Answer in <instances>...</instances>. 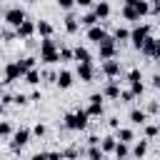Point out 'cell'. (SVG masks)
<instances>
[{
  "label": "cell",
  "instance_id": "obj_38",
  "mask_svg": "<svg viewBox=\"0 0 160 160\" xmlns=\"http://www.w3.org/2000/svg\"><path fill=\"white\" fill-rule=\"evenodd\" d=\"M28 100H30V98H28V95H22V92H18V95H15V100H12V102H15V105H28Z\"/></svg>",
  "mask_w": 160,
  "mask_h": 160
},
{
  "label": "cell",
  "instance_id": "obj_49",
  "mask_svg": "<svg viewBox=\"0 0 160 160\" xmlns=\"http://www.w3.org/2000/svg\"><path fill=\"white\" fill-rule=\"evenodd\" d=\"M88 142H90V145H100V138H98V135H90Z\"/></svg>",
  "mask_w": 160,
  "mask_h": 160
},
{
  "label": "cell",
  "instance_id": "obj_10",
  "mask_svg": "<svg viewBox=\"0 0 160 160\" xmlns=\"http://www.w3.org/2000/svg\"><path fill=\"white\" fill-rule=\"evenodd\" d=\"M120 92H122V90H120V80L108 78V85L102 88V95H105V98H112V100H115V98L120 100Z\"/></svg>",
  "mask_w": 160,
  "mask_h": 160
},
{
  "label": "cell",
  "instance_id": "obj_4",
  "mask_svg": "<svg viewBox=\"0 0 160 160\" xmlns=\"http://www.w3.org/2000/svg\"><path fill=\"white\" fill-rule=\"evenodd\" d=\"M118 40L112 38V35H108V40H102L98 48H100V60H112L115 55H118V45H115Z\"/></svg>",
  "mask_w": 160,
  "mask_h": 160
},
{
  "label": "cell",
  "instance_id": "obj_54",
  "mask_svg": "<svg viewBox=\"0 0 160 160\" xmlns=\"http://www.w3.org/2000/svg\"><path fill=\"white\" fill-rule=\"evenodd\" d=\"M28 2H35V0H28Z\"/></svg>",
  "mask_w": 160,
  "mask_h": 160
},
{
  "label": "cell",
  "instance_id": "obj_1",
  "mask_svg": "<svg viewBox=\"0 0 160 160\" xmlns=\"http://www.w3.org/2000/svg\"><path fill=\"white\" fill-rule=\"evenodd\" d=\"M40 62H48V65H55V62H62L60 58V48L52 38H42L40 42Z\"/></svg>",
  "mask_w": 160,
  "mask_h": 160
},
{
  "label": "cell",
  "instance_id": "obj_16",
  "mask_svg": "<svg viewBox=\"0 0 160 160\" xmlns=\"http://www.w3.org/2000/svg\"><path fill=\"white\" fill-rule=\"evenodd\" d=\"M78 28H80V20H78L72 12H68V15H65V30L72 35V32H78Z\"/></svg>",
  "mask_w": 160,
  "mask_h": 160
},
{
  "label": "cell",
  "instance_id": "obj_33",
  "mask_svg": "<svg viewBox=\"0 0 160 160\" xmlns=\"http://www.w3.org/2000/svg\"><path fill=\"white\" fill-rule=\"evenodd\" d=\"M130 90L135 92V98H140V95H142V90H145V85H142L140 80H135V82H130Z\"/></svg>",
  "mask_w": 160,
  "mask_h": 160
},
{
  "label": "cell",
  "instance_id": "obj_11",
  "mask_svg": "<svg viewBox=\"0 0 160 160\" xmlns=\"http://www.w3.org/2000/svg\"><path fill=\"white\" fill-rule=\"evenodd\" d=\"M88 40H92V42H102V40H108V30L102 28V25H92V28H88Z\"/></svg>",
  "mask_w": 160,
  "mask_h": 160
},
{
  "label": "cell",
  "instance_id": "obj_32",
  "mask_svg": "<svg viewBox=\"0 0 160 160\" xmlns=\"http://www.w3.org/2000/svg\"><path fill=\"white\" fill-rule=\"evenodd\" d=\"M60 58H62V62L75 60V50H70V48H62V45H60Z\"/></svg>",
  "mask_w": 160,
  "mask_h": 160
},
{
  "label": "cell",
  "instance_id": "obj_18",
  "mask_svg": "<svg viewBox=\"0 0 160 160\" xmlns=\"http://www.w3.org/2000/svg\"><path fill=\"white\" fill-rule=\"evenodd\" d=\"M145 152H148V140H138V142L132 145V158L142 160V158H145Z\"/></svg>",
  "mask_w": 160,
  "mask_h": 160
},
{
  "label": "cell",
  "instance_id": "obj_45",
  "mask_svg": "<svg viewBox=\"0 0 160 160\" xmlns=\"http://www.w3.org/2000/svg\"><path fill=\"white\" fill-rule=\"evenodd\" d=\"M108 125H110L112 130H118V128H120V120H118V118H110V120H108Z\"/></svg>",
  "mask_w": 160,
  "mask_h": 160
},
{
  "label": "cell",
  "instance_id": "obj_41",
  "mask_svg": "<svg viewBox=\"0 0 160 160\" xmlns=\"http://www.w3.org/2000/svg\"><path fill=\"white\" fill-rule=\"evenodd\" d=\"M150 12L152 15H160V0H152L150 2Z\"/></svg>",
  "mask_w": 160,
  "mask_h": 160
},
{
  "label": "cell",
  "instance_id": "obj_28",
  "mask_svg": "<svg viewBox=\"0 0 160 160\" xmlns=\"http://www.w3.org/2000/svg\"><path fill=\"white\" fill-rule=\"evenodd\" d=\"M112 38H115L118 42H122V40H130V30H128V28H115Z\"/></svg>",
  "mask_w": 160,
  "mask_h": 160
},
{
  "label": "cell",
  "instance_id": "obj_51",
  "mask_svg": "<svg viewBox=\"0 0 160 160\" xmlns=\"http://www.w3.org/2000/svg\"><path fill=\"white\" fill-rule=\"evenodd\" d=\"M152 88H160V75H152Z\"/></svg>",
  "mask_w": 160,
  "mask_h": 160
},
{
  "label": "cell",
  "instance_id": "obj_27",
  "mask_svg": "<svg viewBox=\"0 0 160 160\" xmlns=\"http://www.w3.org/2000/svg\"><path fill=\"white\" fill-rule=\"evenodd\" d=\"M20 62V70H22V78H25V72H30L32 68H35V58H22V60H18Z\"/></svg>",
  "mask_w": 160,
  "mask_h": 160
},
{
  "label": "cell",
  "instance_id": "obj_9",
  "mask_svg": "<svg viewBox=\"0 0 160 160\" xmlns=\"http://www.w3.org/2000/svg\"><path fill=\"white\" fill-rule=\"evenodd\" d=\"M15 32H18V38H20V40H30V35H32V32H38V22L25 20L22 25H18V28H15Z\"/></svg>",
  "mask_w": 160,
  "mask_h": 160
},
{
  "label": "cell",
  "instance_id": "obj_23",
  "mask_svg": "<svg viewBox=\"0 0 160 160\" xmlns=\"http://www.w3.org/2000/svg\"><path fill=\"white\" fill-rule=\"evenodd\" d=\"M75 60H78V62H92V55L88 52V48H80V45H78V48H75Z\"/></svg>",
  "mask_w": 160,
  "mask_h": 160
},
{
  "label": "cell",
  "instance_id": "obj_6",
  "mask_svg": "<svg viewBox=\"0 0 160 160\" xmlns=\"http://www.w3.org/2000/svg\"><path fill=\"white\" fill-rule=\"evenodd\" d=\"M25 20H28V15H25L22 8H8V10H5V22H8V25L18 28V25H22Z\"/></svg>",
  "mask_w": 160,
  "mask_h": 160
},
{
  "label": "cell",
  "instance_id": "obj_5",
  "mask_svg": "<svg viewBox=\"0 0 160 160\" xmlns=\"http://www.w3.org/2000/svg\"><path fill=\"white\" fill-rule=\"evenodd\" d=\"M30 135H32V130H28V128H18V130L12 132V140H10V148H12V152H18L22 145H28Z\"/></svg>",
  "mask_w": 160,
  "mask_h": 160
},
{
  "label": "cell",
  "instance_id": "obj_29",
  "mask_svg": "<svg viewBox=\"0 0 160 160\" xmlns=\"http://www.w3.org/2000/svg\"><path fill=\"white\" fill-rule=\"evenodd\" d=\"M25 82H30V85H38V82H40V70H38V68H32L30 72H25Z\"/></svg>",
  "mask_w": 160,
  "mask_h": 160
},
{
  "label": "cell",
  "instance_id": "obj_30",
  "mask_svg": "<svg viewBox=\"0 0 160 160\" xmlns=\"http://www.w3.org/2000/svg\"><path fill=\"white\" fill-rule=\"evenodd\" d=\"M0 135H2V140H10V138H12V125H10L8 120H2V125H0Z\"/></svg>",
  "mask_w": 160,
  "mask_h": 160
},
{
  "label": "cell",
  "instance_id": "obj_40",
  "mask_svg": "<svg viewBox=\"0 0 160 160\" xmlns=\"http://www.w3.org/2000/svg\"><path fill=\"white\" fill-rule=\"evenodd\" d=\"M32 135H38V138H42V135H45V125H42V122H38V125L32 128Z\"/></svg>",
  "mask_w": 160,
  "mask_h": 160
},
{
  "label": "cell",
  "instance_id": "obj_43",
  "mask_svg": "<svg viewBox=\"0 0 160 160\" xmlns=\"http://www.w3.org/2000/svg\"><path fill=\"white\" fill-rule=\"evenodd\" d=\"M15 35H18V32H12V30H2V38H5V42H10Z\"/></svg>",
  "mask_w": 160,
  "mask_h": 160
},
{
  "label": "cell",
  "instance_id": "obj_52",
  "mask_svg": "<svg viewBox=\"0 0 160 160\" xmlns=\"http://www.w3.org/2000/svg\"><path fill=\"white\" fill-rule=\"evenodd\" d=\"M155 60H160V40H158V48H155Z\"/></svg>",
  "mask_w": 160,
  "mask_h": 160
},
{
  "label": "cell",
  "instance_id": "obj_25",
  "mask_svg": "<svg viewBox=\"0 0 160 160\" xmlns=\"http://www.w3.org/2000/svg\"><path fill=\"white\" fill-rule=\"evenodd\" d=\"M98 22H100V18H98L95 12H88V15L80 18V25H85V28H92V25H98Z\"/></svg>",
  "mask_w": 160,
  "mask_h": 160
},
{
  "label": "cell",
  "instance_id": "obj_19",
  "mask_svg": "<svg viewBox=\"0 0 160 160\" xmlns=\"http://www.w3.org/2000/svg\"><path fill=\"white\" fill-rule=\"evenodd\" d=\"M92 12H95V15H98V18H100V20H105V18H108V15H110V5H108V2H105V0H100V2H98V5H95V8H92Z\"/></svg>",
  "mask_w": 160,
  "mask_h": 160
},
{
  "label": "cell",
  "instance_id": "obj_39",
  "mask_svg": "<svg viewBox=\"0 0 160 160\" xmlns=\"http://www.w3.org/2000/svg\"><path fill=\"white\" fill-rule=\"evenodd\" d=\"M42 78H45L48 82H55V80H58V72H52V70H45V72H42Z\"/></svg>",
  "mask_w": 160,
  "mask_h": 160
},
{
  "label": "cell",
  "instance_id": "obj_37",
  "mask_svg": "<svg viewBox=\"0 0 160 160\" xmlns=\"http://www.w3.org/2000/svg\"><path fill=\"white\" fill-rule=\"evenodd\" d=\"M132 98H135L132 90H122V92H120V100H122V102H132Z\"/></svg>",
  "mask_w": 160,
  "mask_h": 160
},
{
  "label": "cell",
  "instance_id": "obj_7",
  "mask_svg": "<svg viewBox=\"0 0 160 160\" xmlns=\"http://www.w3.org/2000/svg\"><path fill=\"white\" fill-rule=\"evenodd\" d=\"M22 78V70H20V62H8L5 65V78H2V82L5 85H10V82H15V80H20Z\"/></svg>",
  "mask_w": 160,
  "mask_h": 160
},
{
  "label": "cell",
  "instance_id": "obj_13",
  "mask_svg": "<svg viewBox=\"0 0 160 160\" xmlns=\"http://www.w3.org/2000/svg\"><path fill=\"white\" fill-rule=\"evenodd\" d=\"M100 70H102L108 78H118V75H120V62H118L115 58H112V60H102V68H100Z\"/></svg>",
  "mask_w": 160,
  "mask_h": 160
},
{
  "label": "cell",
  "instance_id": "obj_12",
  "mask_svg": "<svg viewBox=\"0 0 160 160\" xmlns=\"http://www.w3.org/2000/svg\"><path fill=\"white\" fill-rule=\"evenodd\" d=\"M78 78H80L82 82H92V78H95L92 62H78Z\"/></svg>",
  "mask_w": 160,
  "mask_h": 160
},
{
  "label": "cell",
  "instance_id": "obj_34",
  "mask_svg": "<svg viewBox=\"0 0 160 160\" xmlns=\"http://www.w3.org/2000/svg\"><path fill=\"white\" fill-rule=\"evenodd\" d=\"M145 135H148V138L160 135V125H145Z\"/></svg>",
  "mask_w": 160,
  "mask_h": 160
},
{
  "label": "cell",
  "instance_id": "obj_36",
  "mask_svg": "<svg viewBox=\"0 0 160 160\" xmlns=\"http://www.w3.org/2000/svg\"><path fill=\"white\" fill-rule=\"evenodd\" d=\"M135 80H142V78H140V70H138V68H132V70L128 72V82H135Z\"/></svg>",
  "mask_w": 160,
  "mask_h": 160
},
{
  "label": "cell",
  "instance_id": "obj_44",
  "mask_svg": "<svg viewBox=\"0 0 160 160\" xmlns=\"http://www.w3.org/2000/svg\"><path fill=\"white\" fill-rule=\"evenodd\" d=\"M48 160H65L62 152H48Z\"/></svg>",
  "mask_w": 160,
  "mask_h": 160
},
{
  "label": "cell",
  "instance_id": "obj_20",
  "mask_svg": "<svg viewBox=\"0 0 160 160\" xmlns=\"http://www.w3.org/2000/svg\"><path fill=\"white\" fill-rule=\"evenodd\" d=\"M118 140H120V142H128V145H130V142L135 140V132H132L130 128H118Z\"/></svg>",
  "mask_w": 160,
  "mask_h": 160
},
{
  "label": "cell",
  "instance_id": "obj_3",
  "mask_svg": "<svg viewBox=\"0 0 160 160\" xmlns=\"http://www.w3.org/2000/svg\"><path fill=\"white\" fill-rule=\"evenodd\" d=\"M150 38V25H135L132 30H130V40H132V48H142L145 45V40Z\"/></svg>",
  "mask_w": 160,
  "mask_h": 160
},
{
  "label": "cell",
  "instance_id": "obj_46",
  "mask_svg": "<svg viewBox=\"0 0 160 160\" xmlns=\"http://www.w3.org/2000/svg\"><path fill=\"white\" fill-rule=\"evenodd\" d=\"M30 160H48V152H35Z\"/></svg>",
  "mask_w": 160,
  "mask_h": 160
},
{
  "label": "cell",
  "instance_id": "obj_50",
  "mask_svg": "<svg viewBox=\"0 0 160 160\" xmlns=\"http://www.w3.org/2000/svg\"><path fill=\"white\" fill-rule=\"evenodd\" d=\"M122 5H125V8H135V5H138V0H122Z\"/></svg>",
  "mask_w": 160,
  "mask_h": 160
},
{
  "label": "cell",
  "instance_id": "obj_47",
  "mask_svg": "<svg viewBox=\"0 0 160 160\" xmlns=\"http://www.w3.org/2000/svg\"><path fill=\"white\" fill-rule=\"evenodd\" d=\"M75 5H80V8H90L92 0H75Z\"/></svg>",
  "mask_w": 160,
  "mask_h": 160
},
{
  "label": "cell",
  "instance_id": "obj_24",
  "mask_svg": "<svg viewBox=\"0 0 160 160\" xmlns=\"http://www.w3.org/2000/svg\"><path fill=\"white\" fill-rule=\"evenodd\" d=\"M88 158H90V160H105V150H102L100 145H90V148H88Z\"/></svg>",
  "mask_w": 160,
  "mask_h": 160
},
{
  "label": "cell",
  "instance_id": "obj_8",
  "mask_svg": "<svg viewBox=\"0 0 160 160\" xmlns=\"http://www.w3.org/2000/svg\"><path fill=\"white\" fill-rule=\"evenodd\" d=\"M102 92H92L90 95V105H88V112H90V118H100L102 115Z\"/></svg>",
  "mask_w": 160,
  "mask_h": 160
},
{
  "label": "cell",
  "instance_id": "obj_15",
  "mask_svg": "<svg viewBox=\"0 0 160 160\" xmlns=\"http://www.w3.org/2000/svg\"><path fill=\"white\" fill-rule=\"evenodd\" d=\"M145 120H148V112L145 110H140V108H132L130 110V122L132 125H145Z\"/></svg>",
  "mask_w": 160,
  "mask_h": 160
},
{
  "label": "cell",
  "instance_id": "obj_21",
  "mask_svg": "<svg viewBox=\"0 0 160 160\" xmlns=\"http://www.w3.org/2000/svg\"><path fill=\"white\" fill-rule=\"evenodd\" d=\"M100 148H102L105 152H115V148H118V138H112V135L102 138V140H100Z\"/></svg>",
  "mask_w": 160,
  "mask_h": 160
},
{
  "label": "cell",
  "instance_id": "obj_2",
  "mask_svg": "<svg viewBox=\"0 0 160 160\" xmlns=\"http://www.w3.org/2000/svg\"><path fill=\"white\" fill-rule=\"evenodd\" d=\"M88 118H90L88 108H78L75 112H68V115H65V128H68V130H85Z\"/></svg>",
  "mask_w": 160,
  "mask_h": 160
},
{
  "label": "cell",
  "instance_id": "obj_42",
  "mask_svg": "<svg viewBox=\"0 0 160 160\" xmlns=\"http://www.w3.org/2000/svg\"><path fill=\"white\" fill-rule=\"evenodd\" d=\"M58 5H60L62 10H70V8L75 5V0H58Z\"/></svg>",
  "mask_w": 160,
  "mask_h": 160
},
{
  "label": "cell",
  "instance_id": "obj_26",
  "mask_svg": "<svg viewBox=\"0 0 160 160\" xmlns=\"http://www.w3.org/2000/svg\"><path fill=\"white\" fill-rule=\"evenodd\" d=\"M115 158H118V160H122V158H130V148H128V142H120V140H118Z\"/></svg>",
  "mask_w": 160,
  "mask_h": 160
},
{
  "label": "cell",
  "instance_id": "obj_48",
  "mask_svg": "<svg viewBox=\"0 0 160 160\" xmlns=\"http://www.w3.org/2000/svg\"><path fill=\"white\" fill-rule=\"evenodd\" d=\"M158 110H160L158 102H150V105H148V112H158Z\"/></svg>",
  "mask_w": 160,
  "mask_h": 160
},
{
  "label": "cell",
  "instance_id": "obj_31",
  "mask_svg": "<svg viewBox=\"0 0 160 160\" xmlns=\"http://www.w3.org/2000/svg\"><path fill=\"white\" fill-rule=\"evenodd\" d=\"M122 18L125 20H140V12L135 8H122Z\"/></svg>",
  "mask_w": 160,
  "mask_h": 160
},
{
  "label": "cell",
  "instance_id": "obj_53",
  "mask_svg": "<svg viewBox=\"0 0 160 160\" xmlns=\"http://www.w3.org/2000/svg\"><path fill=\"white\" fill-rule=\"evenodd\" d=\"M122 160H130V158H122Z\"/></svg>",
  "mask_w": 160,
  "mask_h": 160
},
{
  "label": "cell",
  "instance_id": "obj_35",
  "mask_svg": "<svg viewBox=\"0 0 160 160\" xmlns=\"http://www.w3.org/2000/svg\"><path fill=\"white\" fill-rule=\"evenodd\" d=\"M62 155H65V160H75V158H78V148L70 145L68 150H62Z\"/></svg>",
  "mask_w": 160,
  "mask_h": 160
},
{
  "label": "cell",
  "instance_id": "obj_14",
  "mask_svg": "<svg viewBox=\"0 0 160 160\" xmlns=\"http://www.w3.org/2000/svg\"><path fill=\"white\" fill-rule=\"evenodd\" d=\"M55 85H58V88H62V90H68V88L72 85V72H70V70H60V72H58V80H55Z\"/></svg>",
  "mask_w": 160,
  "mask_h": 160
},
{
  "label": "cell",
  "instance_id": "obj_22",
  "mask_svg": "<svg viewBox=\"0 0 160 160\" xmlns=\"http://www.w3.org/2000/svg\"><path fill=\"white\" fill-rule=\"evenodd\" d=\"M38 35H40V38H52V25H50L48 20H40V22H38Z\"/></svg>",
  "mask_w": 160,
  "mask_h": 160
},
{
  "label": "cell",
  "instance_id": "obj_17",
  "mask_svg": "<svg viewBox=\"0 0 160 160\" xmlns=\"http://www.w3.org/2000/svg\"><path fill=\"white\" fill-rule=\"evenodd\" d=\"M155 48H158V38H152V35H150V38L145 40V45H142L140 50H142V52H145L148 58H155Z\"/></svg>",
  "mask_w": 160,
  "mask_h": 160
}]
</instances>
